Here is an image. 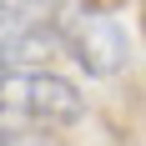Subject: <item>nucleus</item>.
<instances>
[{
	"mask_svg": "<svg viewBox=\"0 0 146 146\" xmlns=\"http://www.w3.org/2000/svg\"><path fill=\"white\" fill-rule=\"evenodd\" d=\"M86 101L50 71H0V131L5 126H71Z\"/></svg>",
	"mask_w": 146,
	"mask_h": 146,
	"instance_id": "f257e3e1",
	"label": "nucleus"
},
{
	"mask_svg": "<svg viewBox=\"0 0 146 146\" xmlns=\"http://www.w3.org/2000/svg\"><path fill=\"white\" fill-rule=\"evenodd\" d=\"M66 0H0V45L15 60H40L60 50Z\"/></svg>",
	"mask_w": 146,
	"mask_h": 146,
	"instance_id": "f03ea898",
	"label": "nucleus"
},
{
	"mask_svg": "<svg viewBox=\"0 0 146 146\" xmlns=\"http://www.w3.org/2000/svg\"><path fill=\"white\" fill-rule=\"evenodd\" d=\"M60 50L71 60H81V71L111 76L126 66V35L116 30V20L101 10H71L60 15Z\"/></svg>",
	"mask_w": 146,
	"mask_h": 146,
	"instance_id": "7ed1b4c3",
	"label": "nucleus"
},
{
	"mask_svg": "<svg viewBox=\"0 0 146 146\" xmlns=\"http://www.w3.org/2000/svg\"><path fill=\"white\" fill-rule=\"evenodd\" d=\"M81 5H86V10H101V15H106V10H116L121 0H81Z\"/></svg>",
	"mask_w": 146,
	"mask_h": 146,
	"instance_id": "20e7f679",
	"label": "nucleus"
},
{
	"mask_svg": "<svg viewBox=\"0 0 146 146\" xmlns=\"http://www.w3.org/2000/svg\"><path fill=\"white\" fill-rule=\"evenodd\" d=\"M5 60H10V56H5V45H0V66H5Z\"/></svg>",
	"mask_w": 146,
	"mask_h": 146,
	"instance_id": "39448f33",
	"label": "nucleus"
},
{
	"mask_svg": "<svg viewBox=\"0 0 146 146\" xmlns=\"http://www.w3.org/2000/svg\"><path fill=\"white\" fill-rule=\"evenodd\" d=\"M141 5H146V0H141ZM141 25H146V10H141Z\"/></svg>",
	"mask_w": 146,
	"mask_h": 146,
	"instance_id": "423d86ee",
	"label": "nucleus"
}]
</instances>
